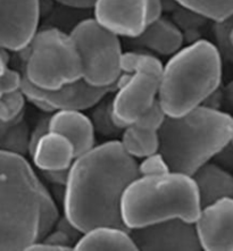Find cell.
I'll return each mask as SVG.
<instances>
[{"mask_svg":"<svg viewBox=\"0 0 233 251\" xmlns=\"http://www.w3.org/2000/svg\"><path fill=\"white\" fill-rule=\"evenodd\" d=\"M138 176L137 160L121 141L95 146L70 167L63 193L64 217L81 233L102 225L127 228L121 214L122 197Z\"/></svg>","mask_w":233,"mask_h":251,"instance_id":"obj_1","label":"cell"},{"mask_svg":"<svg viewBox=\"0 0 233 251\" xmlns=\"http://www.w3.org/2000/svg\"><path fill=\"white\" fill-rule=\"evenodd\" d=\"M58 220L52 195L25 156L0 148V251L26 250Z\"/></svg>","mask_w":233,"mask_h":251,"instance_id":"obj_2","label":"cell"},{"mask_svg":"<svg viewBox=\"0 0 233 251\" xmlns=\"http://www.w3.org/2000/svg\"><path fill=\"white\" fill-rule=\"evenodd\" d=\"M158 134L159 152L171 171L193 176L231 142L233 117L203 105L182 116H166Z\"/></svg>","mask_w":233,"mask_h":251,"instance_id":"obj_3","label":"cell"},{"mask_svg":"<svg viewBox=\"0 0 233 251\" xmlns=\"http://www.w3.org/2000/svg\"><path fill=\"white\" fill-rule=\"evenodd\" d=\"M202 208L193 177L173 171L138 176L121 201L122 220L129 231L173 218L195 223Z\"/></svg>","mask_w":233,"mask_h":251,"instance_id":"obj_4","label":"cell"},{"mask_svg":"<svg viewBox=\"0 0 233 251\" xmlns=\"http://www.w3.org/2000/svg\"><path fill=\"white\" fill-rule=\"evenodd\" d=\"M222 59L216 46L207 40L182 47L170 57L157 99L166 116L179 117L203 106L221 88Z\"/></svg>","mask_w":233,"mask_h":251,"instance_id":"obj_5","label":"cell"},{"mask_svg":"<svg viewBox=\"0 0 233 251\" xmlns=\"http://www.w3.org/2000/svg\"><path fill=\"white\" fill-rule=\"evenodd\" d=\"M24 55L23 76L45 90H55L82 78L80 53L70 33L57 27L38 31Z\"/></svg>","mask_w":233,"mask_h":251,"instance_id":"obj_6","label":"cell"},{"mask_svg":"<svg viewBox=\"0 0 233 251\" xmlns=\"http://www.w3.org/2000/svg\"><path fill=\"white\" fill-rule=\"evenodd\" d=\"M163 63L155 55L142 51L123 53L122 75L112 99V113L122 128L133 124L140 115L158 99Z\"/></svg>","mask_w":233,"mask_h":251,"instance_id":"obj_7","label":"cell"},{"mask_svg":"<svg viewBox=\"0 0 233 251\" xmlns=\"http://www.w3.org/2000/svg\"><path fill=\"white\" fill-rule=\"evenodd\" d=\"M82 62V78L97 88H117L124 74L120 37L95 19L81 21L71 31Z\"/></svg>","mask_w":233,"mask_h":251,"instance_id":"obj_8","label":"cell"},{"mask_svg":"<svg viewBox=\"0 0 233 251\" xmlns=\"http://www.w3.org/2000/svg\"><path fill=\"white\" fill-rule=\"evenodd\" d=\"M163 0H96L93 19L118 37L134 39L163 14Z\"/></svg>","mask_w":233,"mask_h":251,"instance_id":"obj_9","label":"cell"},{"mask_svg":"<svg viewBox=\"0 0 233 251\" xmlns=\"http://www.w3.org/2000/svg\"><path fill=\"white\" fill-rule=\"evenodd\" d=\"M116 88H97L83 78L55 90L37 88L23 76L21 90L25 98L38 108L52 114L58 110H88L105 98Z\"/></svg>","mask_w":233,"mask_h":251,"instance_id":"obj_10","label":"cell"},{"mask_svg":"<svg viewBox=\"0 0 233 251\" xmlns=\"http://www.w3.org/2000/svg\"><path fill=\"white\" fill-rule=\"evenodd\" d=\"M40 0H0V48L21 52L38 32Z\"/></svg>","mask_w":233,"mask_h":251,"instance_id":"obj_11","label":"cell"},{"mask_svg":"<svg viewBox=\"0 0 233 251\" xmlns=\"http://www.w3.org/2000/svg\"><path fill=\"white\" fill-rule=\"evenodd\" d=\"M130 234L142 251H198L200 246L195 223L173 218L131 229Z\"/></svg>","mask_w":233,"mask_h":251,"instance_id":"obj_12","label":"cell"},{"mask_svg":"<svg viewBox=\"0 0 233 251\" xmlns=\"http://www.w3.org/2000/svg\"><path fill=\"white\" fill-rule=\"evenodd\" d=\"M195 226L203 250L233 251L232 197L204 206Z\"/></svg>","mask_w":233,"mask_h":251,"instance_id":"obj_13","label":"cell"},{"mask_svg":"<svg viewBox=\"0 0 233 251\" xmlns=\"http://www.w3.org/2000/svg\"><path fill=\"white\" fill-rule=\"evenodd\" d=\"M49 131L64 135L72 142L77 157L96 145V130L90 116L81 110H58L49 115Z\"/></svg>","mask_w":233,"mask_h":251,"instance_id":"obj_14","label":"cell"},{"mask_svg":"<svg viewBox=\"0 0 233 251\" xmlns=\"http://www.w3.org/2000/svg\"><path fill=\"white\" fill-rule=\"evenodd\" d=\"M28 155L41 172L67 171L77 158L72 142L64 135L48 131L34 143Z\"/></svg>","mask_w":233,"mask_h":251,"instance_id":"obj_15","label":"cell"},{"mask_svg":"<svg viewBox=\"0 0 233 251\" xmlns=\"http://www.w3.org/2000/svg\"><path fill=\"white\" fill-rule=\"evenodd\" d=\"M131 40L139 48L149 50L159 56L171 57L183 47L184 35L174 22L160 16L141 35Z\"/></svg>","mask_w":233,"mask_h":251,"instance_id":"obj_16","label":"cell"},{"mask_svg":"<svg viewBox=\"0 0 233 251\" xmlns=\"http://www.w3.org/2000/svg\"><path fill=\"white\" fill-rule=\"evenodd\" d=\"M77 251H135L139 250L130 231L110 225H102L82 233L75 243Z\"/></svg>","mask_w":233,"mask_h":251,"instance_id":"obj_17","label":"cell"},{"mask_svg":"<svg viewBox=\"0 0 233 251\" xmlns=\"http://www.w3.org/2000/svg\"><path fill=\"white\" fill-rule=\"evenodd\" d=\"M202 206L227 197L233 198V175L216 163H207L193 174Z\"/></svg>","mask_w":233,"mask_h":251,"instance_id":"obj_18","label":"cell"},{"mask_svg":"<svg viewBox=\"0 0 233 251\" xmlns=\"http://www.w3.org/2000/svg\"><path fill=\"white\" fill-rule=\"evenodd\" d=\"M121 139L125 151L135 159H142L152 153L159 151L158 131L131 124L124 127Z\"/></svg>","mask_w":233,"mask_h":251,"instance_id":"obj_19","label":"cell"},{"mask_svg":"<svg viewBox=\"0 0 233 251\" xmlns=\"http://www.w3.org/2000/svg\"><path fill=\"white\" fill-rule=\"evenodd\" d=\"M173 1L213 22L223 21L233 15V0H173Z\"/></svg>","mask_w":233,"mask_h":251,"instance_id":"obj_20","label":"cell"},{"mask_svg":"<svg viewBox=\"0 0 233 251\" xmlns=\"http://www.w3.org/2000/svg\"><path fill=\"white\" fill-rule=\"evenodd\" d=\"M30 140L31 132L23 116L10 126L2 139H0V148L25 156L30 150Z\"/></svg>","mask_w":233,"mask_h":251,"instance_id":"obj_21","label":"cell"},{"mask_svg":"<svg viewBox=\"0 0 233 251\" xmlns=\"http://www.w3.org/2000/svg\"><path fill=\"white\" fill-rule=\"evenodd\" d=\"M90 118L95 126L96 132L104 137L114 138L122 134L124 128L118 126L114 120L112 113V100H105L104 98L95 107H92Z\"/></svg>","mask_w":233,"mask_h":251,"instance_id":"obj_22","label":"cell"},{"mask_svg":"<svg viewBox=\"0 0 233 251\" xmlns=\"http://www.w3.org/2000/svg\"><path fill=\"white\" fill-rule=\"evenodd\" d=\"M26 102L22 90L6 93L0 97V121L15 122L24 116V107Z\"/></svg>","mask_w":233,"mask_h":251,"instance_id":"obj_23","label":"cell"},{"mask_svg":"<svg viewBox=\"0 0 233 251\" xmlns=\"http://www.w3.org/2000/svg\"><path fill=\"white\" fill-rule=\"evenodd\" d=\"M233 31V15L223 21L214 22L213 33L216 40V48L220 51L222 58H225L228 62L233 63V45L231 34Z\"/></svg>","mask_w":233,"mask_h":251,"instance_id":"obj_24","label":"cell"},{"mask_svg":"<svg viewBox=\"0 0 233 251\" xmlns=\"http://www.w3.org/2000/svg\"><path fill=\"white\" fill-rule=\"evenodd\" d=\"M139 176H150V175H159L171 171L165 157L157 151L145 157L138 164Z\"/></svg>","mask_w":233,"mask_h":251,"instance_id":"obj_25","label":"cell"},{"mask_svg":"<svg viewBox=\"0 0 233 251\" xmlns=\"http://www.w3.org/2000/svg\"><path fill=\"white\" fill-rule=\"evenodd\" d=\"M165 118H166V114L164 113V110L160 107L158 100H157L155 105L152 108H149L147 112L140 115L137 118V121L133 124L138 125L140 127H146L150 128V130L159 131V128L162 127Z\"/></svg>","mask_w":233,"mask_h":251,"instance_id":"obj_26","label":"cell"},{"mask_svg":"<svg viewBox=\"0 0 233 251\" xmlns=\"http://www.w3.org/2000/svg\"><path fill=\"white\" fill-rule=\"evenodd\" d=\"M22 81L23 74L15 70H7L6 73L0 76V97L6 93L21 90Z\"/></svg>","mask_w":233,"mask_h":251,"instance_id":"obj_27","label":"cell"},{"mask_svg":"<svg viewBox=\"0 0 233 251\" xmlns=\"http://www.w3.org/2000/svg\"><path fill=\"white\" fill-rule=\"evenodd\" d=\"M214 163L220 165L221 167L230 171L233 168V143L230 142L224 147L223 149L217 152L214 157Z\"/></svg>","mask_w":233,"mask_h":251,"instance_id":"obj_28","label":"cell"},{"mask_svg":"<svg viewBox=\"0 0 233 251\" xmlns=\"http://www.w3.org/2000/svg\"><path fill=\"white\" fill-rule=\"evenodd\" d=\"M45 177L47 181H49L52 184L63 185L65 186V183L67 181V174H69V170L67 171H57V172H46Z\"/></svg>","mask_w":233,"mask_h":251,"instance_id":"obj_29","label":"cell"},{"mask_svg":"<svg viewBox=\"0 0 233 251\" xmlns=\"http://www.w3.org/2000/svg\"><path fill=\"white\" fill-rule=\"evenodd\" d=\"M26 250H31V251H66V249L64 247L57 246V245H52V243L46 242L44 240L41 241H38L31 245L30 247H27Z\"/></svg>","mask_w":233,"mask_h":251,"instance_id":"obj_30","label":"cell"},{"mask_svg":"<svg viewBox=\"0 0 233 251\" xmlns=\"http://www.w3.org/2000/svg\"><path fill=\"white\" fill-rule=\"evenodd\" d=\"M222 95H223V105L228 109L233 110V81L229 82L225 87L222 89Z\"/></svg>","mask_w":233,"mask_h":251,"instance_id":"obj_31","label":"cell"},{"mask_svg":"<svg viewBox=\"0 0 233 251\" xmlns=\"http://www.w3.org/2000/svg\"><path fill=\"white\" fill-rule=\"evenodd\" d=\"M7 70H8V57L6 50L0 48V76L5 74Z\"/></svg>","mask_w":233,"mask_h":251,"instance_id":"obj_32","label":"cell"},{"mask_svg":"<svg viewBox=\"0 0 233 251\" xmlns=\"http://www.w3.org/2000/svg\"><path fill=\"white\" fill-rule=\"evenodd\" d=\"M23 117V116H22ZM21 117V118H22ZM20 118V120H21ZM19 121V120H17ZM17 121H15V122H10V123H7V122H2V121H0V139H2V137L3 135H5L6 133H7V131L9 130L10 128V126H12V125L14 124V123H16Z\"/></svg>","mask_w":233,"mask_h":251,"instance_id":"obj_33","label":"cell"},{"mask_svg":"<svg viewBox=\"0 0 233 251\" xmlns=\"http://www.w3.org/2000/svg\"><path fill=\"white\" fill-rule=\"evenodd\" d=\"M231 142L233 143V134H232V140H231Z\"/></svg>","mask_w":233,"mask_h":251,"instance_id":"obj_34","label":"cell"},{"mask_svg":"<svg viewBox=\"0 0 233 251\" xmlns=\"http://www.w3.org/2000/svg\"><path fill=\"white\" fill-rule=\"evenodd\" d=\"M232 33H233V32H232Z\"/></svg>","mask_w":233,"mask_h":251,"instance_id":"obj_35","label":"cell"}]
</instances>
